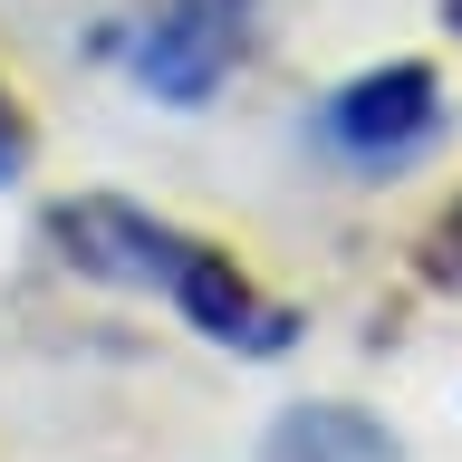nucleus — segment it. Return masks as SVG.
I'll list each match as a JSON object with an SVG mask.
<instances>
[{
    "label": "nucleus",
    "mask_w": 462,
    "mask_h": 462,
    "mask_svg": "<svg viewBox=\"0 0 462 462\" xmlns=\"http://www.w3.org/2000/svg\"><path fill=\"white\" fill-rule=\"evenodd\" d=\"M443 10H453V29H462V0H443Z\"/></svg>",
    "instance_id": "obj_7"
},
{
    "label": "nucleus",
    "mask_w": 462,
    "mask_h": 462,
    "mask_svg": "<svg viewBox=\"0 0 462 462\" xmlns=\"http://www.w3.org/2000/svg\"><path fill=\"white\" fill-rule=\"evenodd\" d=\"M424 270H433V280H453V289H462V212H453L443 231H433V260H424Z\"/></svg>",
    "instance_id": "obj_5"
},
{
    "label": "nucleus",
    "mask_w": 462,
    "mask_h": 462,
    "mask_svg": "<svg viewBox=\"0 0 462 462\" xmlns=\"http://www.w3.org/2000/svg\"><path fill=\"white\" fill-rule=\"evenodd\" d=\"M260 462H404V443L375 424L366 404L309 395V404H289L280 424L260 433Z\"/></svg>",
    "instance_id": "obj_4"
},
{
    "label": "nucleus",
    "mask_w": 462,
    "mask_h": 462,
    "mask_svg": "<svg viewBox=\"0 0 462 462\" xmlns=\"http://www.w3.org/2000/svg\"><path fill=\"white\" fill-rule=\"evenodd\" d=\"M251 49V0H154L135 29V78L164 106H202Z\"/></svg>",
    "instance_id": "obj_3"
},
{
    "label": "nucleus",
    "mask_w": 462,
    "mask_h": 462,
    "mask_svg": "<svg viewBox=\"0 0 462 462\" xmlns=\"http://www.w3.org/2000/svg\"><path fill=\"white\" fill-rule=\"evenodd\" d=\"M346 173H395L414 164L433 135H443V78H433L424 58H395V68H366V78H346L309 125Z\"/></svg>",
    "instance_id": "obj_2"
},
{
    "label": "nucleus",
    "mask_w": 462,
    "mask_h": 462,
    "mask_svg": "<svg viewBox=\"0 0 462 462\" xmlns=\"http://www.w3.org/2000/svg\"><path fill=\"white\" fill-rule=\"evenodd\" d=\"M49 231H58V251L78 260V270L173 299V309H183V328H202L212 346L280 356V346L299 337V318H289L280 299H260V289L231 270V251H212V241H193V231H173V222H154L144 202L78 193V202H58V212H49Z\"/></svg>",
    "instance_id": "obj_1"
},
{
    "label": "nucleus",
    "mask_w": 462,
    "mask_h": 462,
    "mask_svg": "<svg viewBox=\"0 0 462 462\" xmlns=\"http://www.w3.org/2000/svg\"><path fill=\"white\" fill-rule=\"evenodd\" d=\"M29 164V135H20V116H10V97H0V183H20Z\"/></svg>",
    "instance_id": "obj_6"
}]
</instances>
